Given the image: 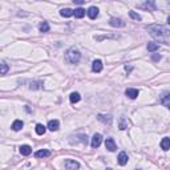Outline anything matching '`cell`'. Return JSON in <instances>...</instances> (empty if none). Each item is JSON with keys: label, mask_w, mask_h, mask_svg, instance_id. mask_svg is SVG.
Masks as SVG:
<instances>
[{"label": "cell", "mask_w": 170, "mask_h": 170, "mask_svg": "<svg viewBox=\"0 0 170 170\" xmlns=\"http://www.w3.org/2000/svg\"><path fill=\"white\" fill-rule=\"evenodd\" d=\"M148 31L151 37H154L155 40H160L165 44H169L170 31L166 27H164V25H150V27H148Z\"/></svg>", "instance_id": "6da1fadb"}, {"label": "cell", "mask_w": 170, "mask_h": 170, "mask_svg": "<svg viewBox=\"0 0 170 170\" xmlns=\"http://www.w3.org/2000/svg\"><path fill=\"white\" fill-rule=\"evenodd\" d=\"M80 59H81V53H80L79 49H76V48H69V49L66 50L65 60L69 64H77L80 61Z\"/></svg>", "instance_id": "7a4b0ae2"}, {"label": "cell", "mask_w": 170, "mask_h": 170, "mask_svg": "<svg viewBox=\"0 0 170 170\" xmlns=\"http://www.w3.org/2000/svg\"><path fill=\"white\" fill-rule=\"evenodd\" d=\"M64 165H65L66 170H79L80 169V164L75 160H66Z\"/></svg>", "instance_id": "3957f363"}, {"label": "cell", "mask_w": 170, "mask_h": 170, "mask_svg": "<svg viewBox=\"0 0 170 170\" xmlns=\"http://www.w3.org/2000/svg\"><path fill=\"white\" fill-rule=\"evenodd\" d=\"M101 142H102V135L100 134V133H96L93 137H92V141H91V145L92 148H98V146L101 145Z\"/></svg>", "instance_id": "277c9868"}, {"label": "cell", "mask_w": 170, "mask_h": 170, "mask_svg": "<svg viewBox=\"0 0 170 170\" xmlns=\"http://www.w3.org/2000/svg\"><path fill=\"white\" fill-rule=\"evenodd\" d=\"M160 102L170 110V93H169V92H166V93H164V95L161 96V97H160Z\"/></svg>", "instance_id": "5b68a950"}, {"label": "cell", "mask_w": 170, "mask_h": 170, "mask_svg": "<svg viewBox=\"0 0 170 170\" xmlns=\"http://www.w3.org/2000/svg\"><path fill=\"white\" fill-rule=\"evenodd\" d=\"M125 95H126V97H129V98H132V100H134V98H137V97H138L140 92H138V89H134V88H128V89L125 91Z\"/></svg>", "instance_id": "8992f818"}, {"label": "cell", "mask_w": 170, "mask_h": 170, "mask_svg": "<svg viewBox=\"0 0 170 170\" xmlns=\"http://www.w3.org/2000/svg\"><path fill=\"white\" fill-rule=\"evenodd\" d=\"M109 24L112 27H116V28H121V27H125V21H122L121 19H117V17H112L109 20Z\"/></svg>", "instance_id": "52a82bcc"}, {"label": "cell", "mask_w": 170, "mask_h": 170, "mask_svg": "<svg viewBox=\"0 0 170 170\" xmlns=\"http://www.w3.org/2000/svg\"><path fill=\"white\" fill-rule=\"evenodd\" d=\"M105 148H106L109 151H116L117 146H116L114 140L113 138H106V141H105Z\"/></svg>", "instance_id": "ba28073f"}, {"label": "cell", "mask_w": 170, "mask_h": 170, "mask_svg": "<svg viewBox=\"0 0 170 170\" xmlns=\"http://www.w3.org/2000/svg\"><path fill=\"white\" fill-rule=\"evenodd\" d=\"M117 161H118V164H120L121 166H125V165L128 164V161H129V158H128V154H126L125 151H121L120 154H118V158H117Z\"/></svg>", "instance_id": "9c48e42d"}, {"label": "cell", "mask_w": 170, "mask_h": 170, "mask_svg": "<svg viewBox=\"0 0 170 170\" xmlns=\"http://www.w3.org/2000/svg\"><path fill=\"white\" fill-rule=\"evenodd\" d=\"M92 70L96 73H100L102 70V61L101 60H95L92 63Z\"/></svg>", "instance_id": "30bf717a"}, {"label": "cell", "mask_w": 170, "mask_h": 170, "mask_svg": "<svg viewBox=\"0 0 170 170\" xmlns=\"http://www.w3.org/2000/svg\"><path fill=\"white\" fill-rule=\"evenodd\" d=\"M59 126H60V122L57 120H50L49 122H48V129L50 130V132H56V130H59Z\"/></svg>", "instance_id": "8fae6325"}, {"label": "cell", "mask_w": 170, "mask_h": 170, "mask_svg": "<svg viewBox=\"0 0 170 170\" xmlns=\"http://www.w3.org/2000/svg\"><path fill=\"white\" fill-rule=\"evenodd\" d=\"M86 13H88V16H89V19H96L98 16V8L97 7H91L88 11H86Z\"/></svg>", "instance_id": "7c38bea8"}, {"label": "cell", "mask_w": 170, "mask_h": 170, "mask_svg": "<svg viewBox=\"0 0 170 170\" xmlns=\"http://www.w3.org/2000/svg\"><path fill=\"white\" fill-rule=\"evenodd\" d=\"M97 118L101 121V122L108 124V125H110V124H112V120H113L110 114H106V116H105V114H98V116H97Z\"/></svg>", "instance_id": "4fadbf2b"}, {"label": "cell", "mask_w": 170, "mask_h": 170, "mask_svg": "<svg viewBox=\"0 0 170 170\" xmlns=\"http://www.w3.org/2000/svg\"><path fill=\"white\" fill-rule=\"evenodd\" d=\"M50 155V151L47 150V149H43V150H37L35 153V157L36 158H45V157H49Z\"/></svg>", "instance_id": "5bb4252c"}, {"label": "cell", "mask_w": 170, "mask_h": 170, "mask_svg": "<svg viewBox=\"0 0 170 170\" xmlns=\"http://www.w3.org/2000/svg\"><path fill=\"white\" fill-rule=\"evenodd\" d=\"M19 150H20V153H21L23 155H29L32 153V148L29 145H21L19 148Z\"/></svg>", "instance_id": "9a60e30c"}, {"label": "cell", "mask_w": 170, "mask_h": 170, "mask_svg": "<svg viewBox=\"0 0 170 170\" xmlns=\"http://www.w3.org/2000/svg\"><path fill=\"white\" fill-rule=\"evenodd\" d=\"M60 15L63 17H70V16L75 15V10H70V8H63L60 11Z\"/></svg>", "instance_id": "2e32d148"}, {"label": "cell", "mask_w": 170, "mask_h": 170, "mask_svg": "<svg viewBox=\"0 0 170 170\" xmlns=\"http://www.w3.org/2000/svg\"><path fill=\"white\" fill-rule=\"evenodd\" d=\"M24 126V122H23L21 120H16V121H13V124H12V130H15V132H19V130H21V128Z\"/></svg>", "instance_id": "e0dca14e"}, {"label": "cell", "mask_w": 170, "mask_h": 170, "mask_svg": "<svg viewBox=\"0 0 170 170\" xmlns=\"http://www.w3.org/2000/svg\"><path fill=\"white\" fill-rule=\"evenodd\" d=\"M161 148H162V150H165V151H167L170 149V138L169 137L162 138V141H161Z\"/></svg>", "instance_id": "ac0fdd59"}, {"label": "cell", "mask_w": 170, "mask_h": 170, "mask_svg": "<svg viewBox=\"0 0 170 170\" xmlns=\"http://www.w3.org/2000/svg\"><path fill=\"white\" fill-rule=\"evenodd\" d=\"M140 8H146V10H151V11H155V4L154 1H146L144 4H140Z\"/></svg>", "instance_id": "d6986e66"}, {"label": "cell", "mask_w": 170, "mask_h": 170, "mask_svg": "<svg viewBox=\"0 0 170 170\" xmlns=\"http://www.w3.org/2000/svg\"><path fill=\"white\" fill-rule=\"evenodd\" d=\"M69 100L72 104H76V102H79V101L81 100V96H80V93H77V92H73V93H70Z\"/></svg>", "instance_id": "ffe728a7"}, {"label": "cell", "mask_w": 170, "mask_h": 170, "mask_svg": "<svg viewBox=\"0 0 170 170\" xmlns=\"http://www.w3.org/2000/svg\"><path fill=\"white\" fill-rule=\"evenodd\" d=\"M43 88V81H32L29 84V89L32 91H36V89H41Z\"/></svg>", "instance_id": "44dd1931"}, {"label": "cell", "mask_w": 170, "mask_h": 170, "mask_svg": "<svg viewBox=\"0 0 170 170\" xmlns=\"http://www.w3.org/2000/svg\"><path fill=\"white\" fill-rule=\"evenodd\" d=\"M39 29H40V32H49V24H48V21H41V24L39 25Z\"/></svg>", "instance_id": "7402d4cb"}, {"label": "cell", "mask_w": 170, "mask_h": 170, "mask_svg": "<svg viewBox=\"0 0 170 170\" xmlns=\"http://www.w3.org/2000/svg\"><path fill=\"white\" fill-rule=\"evenodd\" d=\"M45 130H47V128H45L43 124H37V125H36V133H37L39 135H43L45 133Z\"/></svg>", "instance_id": "603a6c76"}, {"label": "cell", "mask_w": 170, "mask_h": 170, "mask_svg": "<svg viewBox=\"0 0 170 170\" xmlns=\"http://www.w3.org/2000/svg\"><path fill=\"white\" fill-rule=\"evenodd\" d=\"M160 49V44L157 43H149L148 44V50L149 52H155V50Z\"/></svg>", "instance_id": "cb8c5ba5"}, {"label": "cell", "mask_w": 170, "mask_h": 170, "mask_svg": "<svg viewBox=\"0 0 170 170\" xmlns=\"http://www.w3.org/2000/svg\"><path fill=\"white\" fill-rule=\"evenodd\" d=\"M84 15H85V10H84V8H76V10H75V17L81 19Z\"/></svg>", "instance_id": "d4e9b609"}, {"label": "cell", "mask_w": 170, "mask_h": 170, "mask_svg": "<svg viewBox=\"0 0 170 170\" xmlns=\"http://www.w3.org/2000/svg\"><path fill=\"white\" fill-rule=\"evenodd\" d=\"M0 66H1V70H0V75H7V72H8V69H10V68H8V65H7L6 63H4V61H1V64H0Z\"/></svg>", "instance_id": "484cf974"}, {"label": "cell", "mask_w": 170, "mask_h": 170, "mask_svg": "<svg viewBox=\"0 0 170 170\" xmlns=\"http://www.w3.org/2000/svg\"><path fill=\"white\" fill-rule=\"evenodd\" d=\"M129 16L132 17V19L137 20V21H140V20H141V16H140L138 13H135L134 11H130V12H129Z\"/></svg>", "instance_id": "4316f807"}, {"label": "cell", "mask_w": 170, "mask_h": 170, "mask_svg": "<svg viewBox=\"0 0 170 170\" xmlns=\"http://www.w3.org/2000/svg\"><path fill=\"white\" fill-rule=\"evenodd\" d=\"M126 128H128V122H126V120H125V118H121V121H120V129L121 130H125Z\"/></svg>", "instance_id": "83f0119b"}, {"label": "cell", "mask_w": 170, "mask_h": 170, "mask_svg": "<svg viewBox=\"0 0 170 170\" xmlns=\"http://www.w3.org/2000/svg\"><path fill=\"white\" fill-rule=\"evenodd\" d=\"M151 60L153 61H160L161 60V55H153V56H151Z\"/></svg>", "instance_id": "f1b7e54d"}, {"label": "cell", "mask_w": 170, "mask_h": 170, "mask_svg": "<svg viewBox=\"0 0 170 170\" xmlns=\"http://www.w3.org/2000/svg\"><path fill=\"white\" fill-rule=\"evenodd\" d=\"M75 3H76V4H82V3H84V1H82V0H76Z\"/></svg>", "instance_id": "f546056e"}, {"label": "cell", "mask_w": 170, "mask_h": 170, "mask_svg": "<svg viewBox=\"0 0 170 170\" xmlns=\"http://www.w3.org/2000/svg\"><path fill=\"white\" fill-rule=\"evenodd\" d=\"M167 23H169V24H170V16H169V17H167Z\"/></svg>", "instance_id": "4dcf8cb0"}, {"label": "cell", "mask_w": 170, "mask_h": 170, "mask_svg": "<svg viewBox=\"0 0 170 170\" xmlns=\"http://www.w3.org/2000/svg\"><path fill=\"white\" fill-rule=\"evenodd\" d=\"M106 170H113V169H110V167H108V169Z\"/></svg>", "instance_id": "1f68e13d"}]
</instances>
